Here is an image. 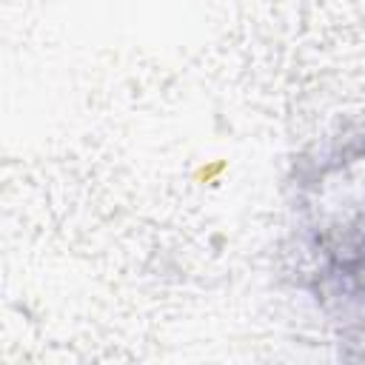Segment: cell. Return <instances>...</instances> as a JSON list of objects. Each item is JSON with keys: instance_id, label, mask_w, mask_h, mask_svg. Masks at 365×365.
<instances>
[{"instance_id": "cell-1", "label": "cell", "mask_w": 365, "mask_h": 365, "mask_svg": "<svg viewBox=\"0 0 365 365\" xmlns=\"http://www.w3.org/2000/svg\"><path fill=\"white\" fill-rule=\"evenodd\" d=\"M305 182L299 205L317 299L359 311V140L331 151Z\"/></svg>"}]
</instances>
